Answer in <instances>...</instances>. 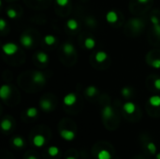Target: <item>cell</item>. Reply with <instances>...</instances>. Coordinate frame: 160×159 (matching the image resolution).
<instances>
[{"mask_svg": "<svg viewBox=\"0 0 160 159\" xmlns=\"http://www.w3.org/2000/svg\"><path fill=\"white\" fill-rule=\"evenodd\" d=\"M55 40H56V39L53 35H47L44 38V41L47 45H53L55 42Z\"/></svg>", "mask_w": 160, "mask_h": 159, "instance_id": "7402d4cb", "label": "cell"}, {"mask_svg": "<svg viewBox=\"0 0 160 159\" xmlns=\"http://www.w3.org/2000/svg\"><path fill=\"white\" fill-rule=\"evenodd\" d=\"M123 109H124V110H125L126 113L132 114V113L135 111V110H136V106H135V104L132 103V102H126V103L124 104Z\"/></svg>", "mask_w": 160, "mask_h": 159, "instance_id": "9c48e42d", "label": "cell"}, {"mask_svg": "<svg viewBox=\"0 0 160 159\" xmlns=\"http://www.w3.org/2000/svg\"><path fill=\"white\" fill-rule=\"evenodd\" d=\"M11 93H12L11 87L8 85H3L1 88H0V97L2 99H7L10 96Z\"/></svg>", "mask_w": 160, "mask_h": 159, "instance_id": "277c9868", "label": "cell"}, {"mask_svg": "<svg viewBox=\"0 0 160 159\" xmlns=\"http://www.w3.org/2000/svg\"><path fill=\"white\" fill-rule=\"evenodd\" d=\"M111 153L107 150H101L97 154L98 159H111Z\"/></svg>", "mask_w": 160, "mask_h": 159, "instance_id": "e0dca14e", "label": "cell"}, {"mask_svg": "<svg viewBox=\"0 0 160 159\" xmlns=\"http://www.w3.org/2000/svg\"><path fill=\"white\" fill-rule=\"evenodd\" d=\"M154 84V87L157 89V90H160V79H156L153 82Z\"/></svg>", "mask_w": 160, "mask_h": 159, "instance_id": "1f68e13d", "label": "cell"}, {"mask_svg": "<svg viewBox=\"0 0 160 159\" xmlns=\"http://www.w3.org/2000/svg\"><path fill=\"white\" fill-rule=\"evenodd\" d=\"M76 101H77V96H76V95H74L72 93L68 94L64 97V104L66 106H72L76 103Z\"/></svg>", "mask_w": 160, "mask_h": 159, "instance_id": "7a4b0ae2", "label": "cell"}, {"mask_svg": "<svg viewBox=\"0 0 160 159\" xmlns=\"http://www.w3.org/2000/svg\"><path fill=\"white\" fill-rule=\"evenodd\" d=\"M48 152H49V154H50V155H52V156H55V155H57V154H58V152H59V149H58L57 147H55V146H51V147L49 148V150H48Z\"/></svg>", "mask_w": 160, "mask_h": 159, "instance_id": "d4e9b609", "label": "cell"}, {"mask_svg": "<svg viewBox=\"0 0 160 159\" xmlns=\"http://www.w3.org/2000/svg\"><path fill=\"white\" fill-rule=\"evenodd\" d=\"M107 58H108V54L105 52L100 51V52H97L96 54V60L98 63H103Z\"/></svg>", "mask_w": 160, "mask_h": 159, "instance_id": "8fae6325", "label": "cell"}, {"mask_svg": "<svg viewBox=\"0 0 160 159\" xmlns=\"http://www.w3.org/2000/svg\"><path fill=\"white\" fill-rule=\"evenodd\" d=\"M60 135H61V137H62L64 139L68 140V141L72 140V139L75 138V133H74L73 131H71V130H68V129L61 130Z\"/></svg>", "mask_w": 160, "mask_h": 159, "instance_id": "3957f363", "label": "cell"}, {"mask_svg": "<svg viewBox=\"0 0 160 159\" xmlns=\"http://www.w3.org/2000/svg\"><path fill=\"white\" fill-rule=\"evenodd\" d=\"M152 67L154 68H160V59H154L151 63Z\"/></svg>", "mask_w": 160, "mask_h": 159, "instance_id": "f1b7e54d", "label": "cell"}, {"mask_svg": "<svg viewBox=\"0 0 160 159\" xmlns=\"http://www.w3.org/2000/svg\"><path fill=\"white\" fill-rule=\"evenodd\" d=\"M138 1L139 2V3H142V4H145V3H147L149 0H138Z\"/></svg>", "mask_w": 160, "mask_h": 159, "instance_id": "836d02e7", "label": "cell"}, {"mask_svg": "<svg viewBox=\"0 0 160 159\" xmlns=\"http://www.w3.org/2000/svg\"><path fill=\"white\" fill-rule=\"evenodd\" d=\"M67 26L70 30H75V29L78 28V22L76 20H74V19H70V20L68 21Z\"/></svg>", "mask_w": 160, "mask_h": 159, "instance_id": "ffe728a7", "label": "cell"}, {"mask_svg": "<svg viewBox=\"0 0 160 159\" xmlns=\"http://www.w3.org/2000/svg\"><path fill=\"white\" fill-rule=\"evenodd\" d=\"M12 122H11L10 120H8V119L3 120L2 123H1V127H2V129L5 130V131H9V130L12 128Z\"/></svg>", "mask_w": 160, "mask_h": 159, "instance_id": "d6986e66", "label": "cell"}, {"mask_svg": "<svg viewBox=\"0 0 160 159\" xmlns=\"http://www.w3.org/2000/svg\"><path fill=\"white\" fill-rule=\"evenodd\" d=\"M33 143L37 147H41L45 143V138L42 135H36L33 138Z\"/></svg>", "mask_w": 160, "mask_h": 159, "instance_id": "ba28073f", "label": "cell"}, {"mask_svg": "<svg viewBox=\"0 0 160 159\" xmlns=\"http://www.w3.org/2000/svg\"><path fill=\"white\" fill-rule=\"evenodd\" d=\"M106 20L111 24H114L118 21V15L115 12L111 11L106 14Z\"/></svg>", "mask_w": 160, "mask_h": 159, "instance_id": "8992f818", "label": "cell"}, {"mask_svg": "<svg viewBox=\"0 0 160 159\" xmlns=\"http://www.w3.org/2000/svg\"><path fill=\"white\" fill-rule=\"evenodd\" d=\"M37 114H38V110L36 108H29L26 110V115L28 117H35L37 116Z\"/></svg>", "mask_w": 160, "mask_h": 159, "instance_id": "cb8c5ba5", "label": "cell"}, {"mask_svg": "<svg viewBox=\"0 0 160 159\" xmlns=\"http://www.w3.org/2000/svg\"><path fill=\"white\" fill-rule=\"evenodd\" d=\"M66 159H76L75 157H73V156H69V157H67Z\"/></svg>", "mask_w": 160, "mask_h": 159, "instance_id": "8d00e7d4", "label": "cell"}, {"mask_svg": "<svg viewBox=\"0 0 160 159\" xmlns=\"http://www.w3.org/2000/svg\"><path fill=\"white\" fill-rule=\"evenodd\" d=\"M7 15L9 16V18H11V19H14V18H16V17H17V12H15V10H13V9H10V10H8V12H7Z\"/></svg>", "mask_w": 160, "mask_h": 159, "instance_id": "4316f807", "label": "cell"}, {"mask_svg": "<svg viewBox=\"0 0 160 159\" xmlns=\"http://www.w3.org/2000/svg\"><path fill=\"white\" fill-rule=\"evenodd\" d=\"M5 27H6V22L3 19H1V20H0V29L4 30Z\"/></svg>", "mask_w": 160, "mask_h": 159, "instance_id": "d6a6232c", "label": "cell"}, {"mask_svg": "<svg viewBox=\"0 0 160 159\" xmlns=\"http://www.w3.org/2000/svg\"><path fill=\"white\" fill-rule=\"evenodd\" d=\"M63 51L67 55H71L74 53V47L70 43H66L63 47Z\"/></svg>", "mask_w": 160, "mask_h": 159, "instance_id": "4fadbf2b", "label": "cell"}, {"mask_svg": "<svg viewBox=\"0 0 160 159\" xmlns=\"http://www.w3.org/2000/svg\"><path fill=\"white\" fill-rule=\"evenodd\" d=\"M121 93H122V95H123L124 96L128 97V96H130V94H131V91H130V89H129V88L125 87V88H123V89H122Z\"/></svg>", "mask_w": 160, "mask_h": 159, "instance_id": "83f0119b", "label": "cell"}, {"mask_svg": "<svg viewBox=\"0 0 160 159\" xmlns=\"http://www.w3.org/2000/svg\"><path fill=\"white\" fill-rule=\"evenodd\" d=\"M40 107L43 110L48 111L52 109V103H51V101H49L47 99H43L40 101Z\"/></svg>", "mask_w": 160, "mask_h": 159, "instance_id": "9a60e30c", "label": "cell"}, {"mask_svg": "<svg viewBox=\"0 0 160 159\" xmlns=\"http://www.w3.org/2000/svg\"><path fill=\"white\" fill-rule=\"evenodd\" d=\"M37 58H38V60H39L40 63H42V64L47 63V62H48V60H49L48 55H47L45 53H42V52L39 53V54H37Z\"/></svg>", "mask_w": 160, "mask_h": 159, "instance_id": "2e32d148", "label": "cell"}, {"mask_svg": "<svg viewBox=\"0 0 160 159\" xmlns=\"http://www.w3.org/2000/svg\"><path fill=\"white\" fill-rule=\"evenodd\" d=\"M153 29H154V33L160 37V25L159 24H155V25H153Z\"/></svg>", "mask_w": 160, "mask_h": 159, "instance_id": "f546056e", "label": "cell"}, {"mask_svg": "<svg viewBox=\"0 0 160 159\" xmlns=\"http://www.w3.org/2000/svg\"><path fill=\"white\" fill-rule=\"evenodd\" d=\"M2 50L7 55H13L18 51V46L12 42H9L2 46Z\"/></svg>", "mask_w": 160, "mask_h": 159, "instance_id": "6da1fadb", "label": "cell"}, {"mask_svg": "<svg viewBox=\"0 0 160 159\" xmlns=\"http://www.w3.org/2000/svg\"><path fill=\"white\" fill-rule=\"evenodd\" d=\"M155 157H156V159H160V152H159V153H157Z\"/></svg>", "mask_w": 160, "mask_h": 159, "instance_id": "d590c367", "label": "cell"}, {"mask_svg": "<svg viewBox=\"0 0 160 159\" xmlns=\"http://www.w3.org/2000/svg\"><path fill=\"white\" fill-rule=\"evenodd\" d=\"M27 159H37V158H36V156H34V155H30Z\"/></svg>", "mask_w": 160, "mask_h": 159, "instance_id": "e575fe53", "label": "cell"}, {"mask_svg": "<svg viewBox=\"0 0 160 159\" xmlns=\"http://www.w3.org/2000/svg\"><path fill=\"white\" fill-rule=\"evenodd\" d=\"M147 149H148V150H149V152H150L151 153H153V154H154V153H155V152H156L155 144H154V143H153V142H149V143L147 144Z\"/></svg>", "mask_w": 160, "mask_h": 159, "instance_id": "484cf974", "label": "cell"}, {"mask_svg": "<svg viewBox=\"0 0 160 159\" xmlns=\"http://www.w3.org/2000/svg\"><path fill=\"white\" fill-rule=\"evenodd\" d=\"M55 1H56L57 5H59L61 7H64L68 3V0H55Z\"/></svg>", "mask_w": 160, "mask_h": 159, "instance_id": "4dcf8cb0", "label": "cell"}, {"mask_svg": "<svg viewBox=\"0 0 160 159\" xmlns=\"http://www.w3.org/2000/svg\"><path fill=\"white\" fill-rule=\"evenodd\" d=\"M149 103L153 107H159L160 106V96H153L149 98Z\"/></svg>", "mask_w": 160, "mask_h": 159, "instance_id": "7c38bea8", "label": "cell"}, {"mask_svg": "<svg viewBox=\"0 0 160 159\" xmlns=\"http://www.w3.org/2000/svg\"><path fill=\"white\" fill-rule=\"evenodd\" d=\"M84 46H85L86 49L91 50V49H93V48L96 46V41H95L93 39L88 38V39H86V40H84Z\"/></svg>", "mask_w": 160, "mask_h": 159, "instance_id": "ac0fdd59", "label": "cell"}, {"mask_svg": "<svg viewBox=\"0 0 160 159\" xmlns=\"http://www.w3.org/2000/svg\"><path fill=\"white\" fill-rule=\"evenodd\" d=\"M130 26H131L135 30H139V29H140V28L143 26L141 21H139V19H132L131 22H130Z\"/></svg>", "mask_w": 160, "mask_h": 159, "instance_id": "5bb4252c", "label": "cell"}, {"mask_svg": "<svg viewBox=\"0 0 160 159\" xmlns=\"http://www.w3.org/2000/svg\"><path fill=\"white\" fill-rule=\"evenodd\" d=\"M21 43L23 44V46H25L26 48H29L32 46L33 44V39L31 36L28 35H24L21 38Z\"/></svg>", "mask_w": 160, "mask_h": 159, "instance_id": "5b68a950", "label": "cell"}, {"mask_svg": "<svg viewBox=\"0 0 160 159\" xmlns=\"http://www.w3.org/2000/svg\"><path fill=\"white\" fill-rule=\"evenodd\" d=\"M33 81L36 83H43L45 82V77H44V75L41 72L37 71L33 75Z\"/></svg>", "mask_w": 160, "mask_h": 159, "instance_id": "30bf717a", "label": "cell"}, {"mask_svg": "<svg viewBox=\"0 0 160 159\" xmlns=\"http://www.w3.org/2000/svg\"><path fill=\"white\" fill-rule=\"evenodd\" d=\"M12 142H13V144H14L16 147H18V148H22V147L24 146V144H25V141H24V139H23L21 137H16V138H14L13 140H12Z\"/></svg>", "mask_w": 160, "mask_h": 159, "instance_id": "44dd1931", "label": "cell"}, {"mask_svg": "<svg viewBox=\"0 0 160 159\" xmlns=\"http://www.w3.org/2000/svg\"><path fill=\"white\" fill-rule=\"evenodd\" d=\"M113 115V110L111 109V106H106L102 110V116L104 119H110Z\"/></svg>", "mask_w": 160, "mask_h": 159, "instance_id": "52a82bcc", "label": "cell"}, {"mask_svg": "<svg viewBox=\"0 0 160 159\" xmlns=\"http://www.w3.org/2000/svg\"><path fill=\"white\" fill-rule=\"evenodd\" d=\"M96 92H97V90H96V88L95 86H89V87H87L86 90H85V93H86V95H87L88 96H95V95L96 94Z\"/></svg>", "mask_w": 160, "mask_h": 159, "instance_id": "603a6c76", "label": "cell"}]
</instances>
